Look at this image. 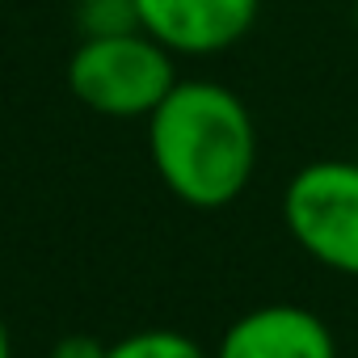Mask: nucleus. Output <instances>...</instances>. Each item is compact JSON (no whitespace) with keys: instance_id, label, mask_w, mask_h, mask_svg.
Instances as JSON below:
<instances>
[{"instance_id":"obj_1","label":"nucleus","mask_w":358,"mask_h":358,"mask_svg":"<svg viewBox=\"0 0 358 358\" xmlns=\"http://www.w3.org/2000/svg\"><path fill=\"white\" fill-rule=\"evenodd\" d=\"M148 156L160 186L190 211L232 207L257 169V122L220 80L186 76L148 118Z\"/></svg>"},{"instance_id":"obj_2","label":"nucleus","mask_w":358,"mask_h":358,"mask_svg":"<svg viewBox=\"0 0 358 358\" xmlns=\"http://www.w3.org/2000/svg\"><path fill=\"white\" fill-rule=\"evenodd\" d=\"M68 93L101 118H152V110L173 93L177 55L152 34L80 38L68 55Z\"/></svg>"},{"instance_id":"obj_3","label":"nucleus","mask_w":358,"mask_h":358,"mask_svg":"<svg viewBox=\"0 0 358 358\" xmlns=\"http://www.w3.org/2000/svg\"><path fill=\"white\" fill-rule=\"evenodd\" d=\"M291 241L324 270L358 278V160H308L282 186Z\"/></svg>"},{"instance_id":"obj_4","label":"nucleus","mask_w":358,"mask_h":358,"mask_svg":"<svg viewBox=\"0 0 358 358\" xmlns=\"http://www.w3.org/2000/svg\"><path fill=\"white\" fill-rule=\"evenodd\" d=\"M139 26L173 55H220L245 43L262 17V0H135Z\"/></svg>"},{"instance_id":"obj_5","label":"nucleus","mask_w":358,"mask_h":358,"mask_svg":"<svg viewBox=\"0 0 358 358\" xmlns=\"http://www.w3.org/2000/svg\"><path fill=\"white\" fill-rule=\"evenodd\" d=\"M211 358H337V337L303 303H257L224 329Z\"/></svg>"},{"instance_id":"obj_6","label":"nucleus","mask_w":358,"mask_h":358,"mask_svg":"<svg viewBox=\"0 0 358 358\" xmlns=\"http://www.w3.org/2000/svg\"><path fill=\"white\" fill-rule=\"evenodd\" d=\"M106 358H211V354L182 329H135L110 341Z\"/></svg>"},{"instance_id":"obj_7","label":"nucleus","mask_w":358,"mask_h":358,"mask_svg":"<svg viewBox=\"0 0 358 358\" xmlns=\"http://www.w3.org/2000/svg\"><path fill=\"white\" fill-rule=\"evenodd\" d=\"M72 22H76L80 38H114V34L143 30L135 0H76Z\"/></svg>"},{"instance_id":"obj_8","label":"nucleus","mask_w":358,"mask_h":358,"mask_svg":"<svg viewBox=\"0 0 358 358\" xmlns=\"http://www.w3.org/2000/svg\"><path fill=\"white\" fill-rule=\"evenodd\" d=\"M106 354H110V345L97 341L93 333H64L47 358H106Z\"/></svg>"},{"instance_id":"obj_9","label":"nucleus","mask_w":358,"mask_h":358,"mask_svg":"<svg viewBox=\"0 0 358 358\" xmlns=\"http://www.w3.org/2000/svg\"><path fill=\"white\" fill-rule=\"evenodd\" d=\"M0 358H13V337H9V324L0 316Z\"/></svg>"},{"instance_id":"obj_10","label":"nucleus","mask_w":358,"mask_h":358,"mask_svg":"<svg viewBox=\"0 0 358 358\" xmlns=\"http://www.w3.org/2000/svg\"><path fill=\"white\" fill-rule=\"evenodd\" d=\"M350 17H354V34H358V0H350Z\"/></svg>"}]
</instances>
